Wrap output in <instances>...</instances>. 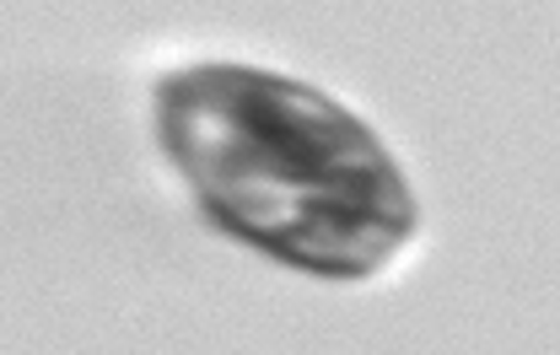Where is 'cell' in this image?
Returning <instances> with one entry per match:
<instances>
[{"mask_svg":"<svg viewBox=\"0 0 560 355\" xmlns=\"http://www.w3.org/2000/svg\"><path fill=\"white\" fill-rule=\"evenodd\" d=\"M156 141L195 205L285 270L366 281L420 226L410 178L329 92L254 66H189L156 92Z\"/></svg>","mask_w":560,"mask_h":355,"instance_id":"6da1fadb","label":"cell"}]
</instances>
